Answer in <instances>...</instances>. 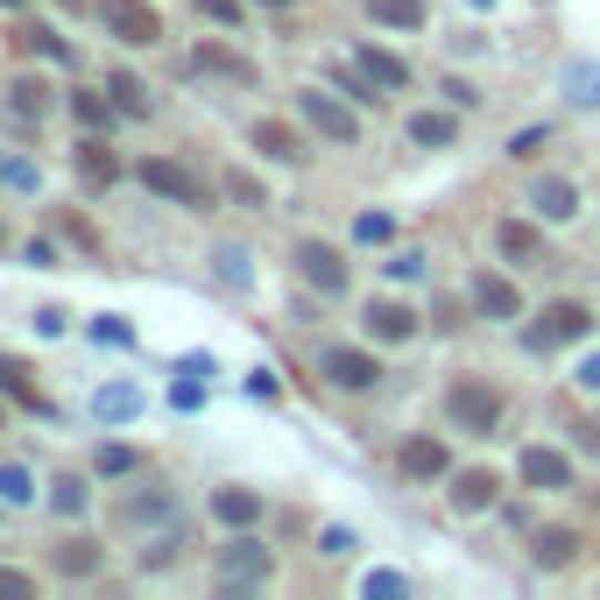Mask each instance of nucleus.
<instances>
[{
    "label": "nucleus",
    "instance_id": "f257e3e1",
    "mask_svg": "<svg viewBox=\"0 0 600 600\" xmlns=\"http://www.w3.org/2000/svg\"><path fill=\"white\" fill-rule=\"evenodd\" d=\"M445 417H452L467 438H488V431H501V389L480 382V375L452 382V389H445Z\"/></svg>",
    "mask_w": 600,
    "mask_h": 600
},
{
    "label": "nucleus",
    "instance_id": "f03ea898",
    "mask_svg": "<svg viewBox=\"0 0 600 600\" xmlns=\"http://www.w3.org/2000/svg\"><path fill=\"white\" fill-rule=\"evenodd\" d=\"M587 325H593V312H587V304L558 297V304H545V312H537V325L522 333V346H530V354H558V346L587 339Z\"/></svg>",
    "mask_w": 600,
    "mask_h": 600
},
{
    "label": "nucleus",
    "instance_id": "7ed1b4c3",
    "mask_svg": "<svg viewBox=\"0 0 600 600\" xmlns=\"http://www.w3.org/2000/svg\"><path fill=\"white\" fill-rule=\"evenodd\" d=\"M100 22L121 35V43H156L163 35V14L149 0H100Z\"/></svg>",
    "mask_w": 600,
    "mask_h": 600
},
{
    "label": "nucleus",
    "instance_id": "20e7f679",
    "mask_svg": "<svg viewBox=\"0 0 600 600\" xmlns=\"http://www.w3.org/2000/svg\"><path fill=\"white\" fill-rule=\"evenodd\" d=\"M142 184H149V191H163V199H177V205H212L205 177H191V170H184V163H170V156H149V163H142Z\"/></svg>",
    "mask_w": 600,
    "mask_h": 600
},
{
    "label": "nucleus",
    "instance_id": "39448f33",
    "mask_svg": "<svg viewBox=\"0 0 600 600\" xmlns=\"http://www.w3.org/2000/svg\"><path fill=\"white\" fill-rule=\"evenodd\" d=\"M297 113L312 121L325 142H360V121H354V106H339L333 92H297Z\"/></svg>",
    "mask_w": 600,
    "mask_h": 600
},
{
    "label": "nucleus",
    "instance_id": "423d86ee",
    "mask_svg": "<svg viewBox=\"0 0 600 600\" xmlns=\"http://www.w3.org/2000/svg\"><path fill=\"white\" fill-rule=\"evenodd\" d=\"M318 367H325V382H333V389H375V382H382L375 354H360V346H325Z\"/></svg>",
    "mask_w": 600,
    "mask_h": 600
},
{
    "label": "nucleus",
    "instance_id": "0eeeda50",
    "mask_svg": "<svg viewBox=\"0 0 600 600\" xmlns=\"http://www.w3.org/2000/svg\"><path fill=\"white\" fill-rule=\"evenodd\" d=\"M297 276L312 283L318 297H346V262H339L325 241H304V247H297Z\"/></svg>",
    "mask_w": 600,
    "mask_h": 600
},
{
    "label": "nucleus",
    "instance_id": "6e6552de",
    "mask_svg": "<svg viewBox=\"0 0 600 600\" xmlns=\"http://www.w3.org/2000/svg\"><path fill=\"white\" fill-rule=\"evenodd\" d=\"M516 474L530 480V488H545V495H558V488H572V459L566 452H551V445H522V459H516Z\"/></svg>",
    "mask_w": 600,
    "mask_h": 600
},
{
    "label": "nucleus",
    "instance_id": "1a4fd4ad",
    "mask_svg": "<svg viewBox=\"0 0 600 600\" xmlns=\"http://www.w3.org/2000/svg\"><path fill=\"white\" fill-rule=\"evenodd\" d=\"M474 312L480 318H522V297H516V283L509 276H495V268H474Z\"/></svg>",
    "mask_w": 600,
    "mask_h": 600
},
{
    "label": "nucleus",
    "instance_id": "9d476101",
    "mask_svg": "<svg viewBox=\"0 0 600 600\" xmlns=\"http://www.w3.org/2000/svg\"><path fill=\"white\" fill-rule=\"evenodd\" d=\"M396 467L410 480H445V474H452V452H445V438H403Z\"/></svg>",
    "mask_w": 600,
    "mask_h": 600
},
{
    "label": "nucleus",
    "instance_id": "9b49d317",
    "mask_svg": "<svg viewBox=\"0 0 600 600\" xmlns=\"http://www.w3.org/2000/svg\"><path fill=\"white\" fill-rule=\"evenodd\" d=\"M255 579H268V551L262 545H247V537H241V545H226L220 551V587H255Z\"/></svg>",
    "mask_w": 600,
    "mask_h": 600
},
{
    "label": "nucleus",
    "instance_id": "f8f14e48",
    "mask_svg": "<svg viewBox=\"0 0 600 600\" xmlns=\"http://www.w3.org/2000/svg\"><path fill=\"white\" fill-rule=\"evenodd\" d=\"M367 333L403 346V339H417V312H410V304H396V297H382V304H367Z\"/></svg>",
    "mask_w": 600,
    "mask_h": 600
},
{
    "label": "nucleus",
    "instance_id": "ddd939ff",
    "mask_svg": "<svg viewBox=\"0 0 600 600\" xmlns=\"http://www.w3.org/2000/svg\"><path fill=\"white\" fill-rule=\"evenodd\" d=\"M495 488L501 480L488 467H467V474H452V509L459 516H480V509H495Z\"/></svg>",
    "mask_w": 600,
    "mask_h": 600
},
{
    "label": "nucleus",
    "instance_id": "4468645a",
    "mask_svg": "<svg viewBox=\"0 0 600 600\" xmlns=\"http://www.w3.org/2000/svg\"><path fill=\"white\" fill-rule=\"evenodd\" d=\"M354 64H360L367 79L382 85V92H403V85H410V64H403L396 50H375V43H360V50H354Z\"/></svg>",
    "mask_w": 600,
    "mask_h": 600
},
{
    "label": "nucleus",
    "instance_id": "2eb2a0df",
    "mask_svg": "<svg viewBox=\"0 0 600 600\" xmlns=\"http://www.w3.org/2000/svg\"><path fill=\"white\" fill-rule=\"evenodd\" d=\"M8 113H14V128H43L50 85H43V79H14V85H8Z\"/></svg>",
    "mask_w": 600,
    "mask_h": 600
},
{
    "label": "nucleus",
    "instance_id": "dca6fc26",
    "mask_svg": "<svg viewBox=\"0 0 600 600\" xmlns=\"http://www.w3.org/2000/svg\"><path fill=\"white\" fill-rule=\"evenodd\" d=\"M530 205H537V220H572L579 212V191L566 177H537L530 184Z\"/></svg>",
    "mask_w": 600,
    "mask_h": 600
},
{
    "label": "nucleus",
    "instance_id": "f3484780",
    "mask_svg": "<svg viewBox=\"0 0 600 600\" xmlns=\"http://www.w3.org/2000/svg\"><path fill=\"white\" fill-rule=\"evenodd\" d=\"M212 516H220L226 530H247V522H262V495L255 488H220L212 495Z\"/></svg>",
    "mask_w": 600,
    "mask_h": 600
},
{
    "label": "nucleus",
    "instance_id": "a211bd4d",
    "mask_svg": "<svg viewBox=\"0 0 600 600\" xmlns=\"http://www.w3.org/2000/svg\"><path fill=\"white\" fill-rule=\"evenodd\" d=\"M495 247H501L509 262H537V255H545V234H537L530 220H501V226H495Z\"/></svg>",
    "mask_w": 600,
    "mask_h": 600
},
{
    "label": "nucleus",
    "instance_id": "6ab92c4d",
    "mask_svg": "<svg viewBox=\"0 0 600 600\" xmlns=\"http://www.w3.org/2000/svg\"><path fill=\"white\" fill-rule=\"evenodd\" d=\"M134 410H142V389H134V382H106V389L92 396V417L100 424H128Z\"/></svg>",
    "mask_w": 600,
    "mask_h": 600
},
{
    "label": "nucleus",
    "instance_id": "aec40b11",
    "mask_svg": "<svg viewBox=\"0 0 600 600\" xmlns=\"http://www.w3.org/2000/svg\"><path fill=\"white\" fill-rule=\"evenodd\" d=\"M199 71H212V79H234V85H255V64L234 50H220V43H199V57H191Z\"/></svg>",
    "mask_w": 600,
    "mask_h": 600
},
{
    "label": "nucleus",
    "instance_id": "412c9836",
    "mask_svg": "<svg viewBox=\"0 0 600 600\" xmlns=\"http://www.w3.org/2000/svg\"><path fill=\"white\" fill-rule=\"evenodd\" d=\"M255 149H262L268 163H297V156H304L297 128H283V121H262V128H255Z\"/></svg>",
    "mask_w": 600,
    "mask_h": 600
},
{
    "label": "nucleus",
    "instance_id": "4be33fe9",
    "mask_svg": "<svg viewBox=\"0 0 600 600\" xmlns=\"http://www.w3.org/2000/svg\"><path fill=\"white\" fill-rule=\"evenodd\" d=\"M530 558H537L545 572H558V566H572V558H579V537H572V530H537Z\"/></svg>",
    "mask_w": 600,
    "mask_h": 600
},
{
    "label": "nucleus",
    "instance_id": "5701e85b",
    "mask_svg": "<svg viewBox=\"0 0 600 600\" xmlns=\"http://www.w3.org/2000/svg\"><path fill=\"white\" fill-rule=\"evenodd\" d=\"M0 396H14V403H29V410H35V417H43V410H50V403H43V396H35V382H29V367H22V360H8V354H0Z\"/></svg>",
    "mask_w": 600,
    "mask_h": 600
},
{
    "label": "nucleus",
    "instance_id": "b1692460",
    "mask_svg": "<svg viewBox=\"0 0 600 600\" xmlns=\"http://www.w3.org/2000/svg\"><path fill=\"white\" fill-rule=\"evenodd\" d=\"M79 177H85L92 191H106L113 177H121V163H113V149H100V142H85V149H79Z\"/></svg>",
    "mask_w": 600,
    "mask_h": 600
},
{
    "label": "nucleus",
    "instance_id": "393cba45",
    "mask_svg": "<svg viewBox=\"0 0 600 600\" xmlns=\"http://www.w3.org/2000/svg\"><path fill=\"white\" fill-rule=\"evenodd\" d=\"M382 29H424V0H367Z\"/></svg>",
    "mask_w": 600,
    "mask_h": 600
},
{
    "label": "nucleus",
    "instance_id": "a878e982",
    "mask_svg": "<svg viewBox=\"0 0 600 600\" xmlns=\"http://www.w3.org/2000/svg\"><path fill=\"white\" fill-rule=\"evenodd\" d=\"M410 142L445 149V142H459V121H452V113H417V121H410Z\"/></svg>",
    "mask_w": 600,
    "mask_h": 600
},
{
    "label": "nucleus",
    "instance_id": "bb28decb",
    "mask_svg": "<svg viewBox=\"0 0 600 600\" xmlns=\"http://www.w3.org/2000/svg\"><path fill=\"white\" fill-rule=\"evenodd\" d=\"M566 92L579 106H600V64H587V57H572L566 64Z\"/></svg>",
    "mask_w": 600,
    "mask_h": 600
},
{
    "label": "nucleus",
    "instance_id": "cd10ccee",
    "mask_svg": "<svg viewBox=\"0 0 600 600\" xmlns=\"http://www.w3.org/2000/svg\"><path fill=\"white\" fill-rule=\"evenodd\" d=\"M92 467H100L106 480H121V474L142 467V452H134V445H100V459H92Z\"/></svg>",
    "mask_w": 600,
    "mask_h": 600
},
{
    "label": "nucleus",
    "instance_id": "c85d7f7f",
    "mask_svg": "<svg viewBox=\"0 0 600 600\" xmlns=\"http://www.w3.org/2000/svg\"><path fill=\"white\" fill-rule=\"evenodd\" d=\"M389 234H396V220H389V212H360V220H354V241H360V247H382Z\"/></svg>",
    "mask_w": 600,
    "mask_h": 600
},
{
    "label": "nucleus",
    "instance_id": "c756f323",
    "mask_svg": "<svg viewBox=\"0 0 600 600\" xmlns=\"http://www.w3.org/2000/svg\"><path fill=\"white\" fill-rule=\"evenodd\" d=\"M0 501H8V509L35 501V488H29V467H0Z\"/></svg>",
    "mask_w": 600,
    "mask_h": 600
},
{
    "label": "nucleus",
    "instance_id": "7c9ffc66",
    "mask_svg": "<svg viewBox=\"0 0 600 600\" xmlns=\"http://www.w3.org/2000/svg\"><path fill=\"white\" fill-rule=\"evenodd\" d=\"M71 113H79V121H85L92 134H100V128H113V106L100 100V92H79V100H71Z\"/></svg>",
    "mask_w": 600,
    "mask_h": 600
},
{
    "label": "nucleus",
    "instance_id": "2f4dec72",
    "mask_svg": "<svg viewBox=\"0 0 600 600\" xmlns=\"http://www.w3.org/2000/svg\"><path fill=\"white\" fill-rule=\"evenodd\" d=\"M57 566H64V572H100V545H64V551H57Z\"/></svg>",
    "mask_w": 600,
    "mask_h": 600
},
{
    "label": "nucleus",
    "instance_id": "473e14b6",
    "mask_svg": "<svg viewBox=\"0 0 600 600\" xmlns=\"http://www.w3.org/2000/svg\"><path fill=\"white\" fill-rule=\"evenodd\" d=\"M113 106H121V113H149V92L121 71V79H113Z\"/></svg>",
    "mask_w": 600,
    "mask_h": 600
},
{
    "label": "nucleus",
    "instance_id": "72a5a7b5",
    "mask_svg": "<svg viewBox=\"0 0 600 600\" xmlns=\"http://www.w3.org/2000/svg\"><path fill=\"white\" fill-rule=\"evenodd\" d=\"M226 199H241V205H268V191L247 177V170H234V177H226Z\"/></svg>",
    "mask_w": 600,
    "mask_h": 600
},
{
    "label": "nucleus",
    "instance_id": "f704fd0d",
    "mask_svg": "<svg viewBox=\"0 0 600 600\" xmlns=\"http://www.w3.org/2000/svg\"><path fill=\"white\" fill-rule=\"evenodd\" d=\"M92 339H106V346H134V325H128V318H92Z\"/></svg>",
    "mask_w": 600,
    "mask_h": 600
},
{
    "label": "nucleus",
    "instance_id": "c9c22d12",
    "mask_svg": "<svg viewBox=\"0 0 600 600\" xmlns=\"http://www.w3.org/2000/svg\"><path fill=\"white\" fill-rule=\"evenodd\" d=\"M220 283H247V255H241V247H220Z\"/></svg>",
    "mask_w": 600,
    "mask_h": 600
},
{
    "label": "nucleus",
    "instance_id": "e433bc0d",
    "mask_svg": "<svg viewBox=\"0 0 600 600\" xmlns=\"http://www.w3.org/2000/svg\"><path fill=\"white\" fill-rule=\"evenodd\" d=\"M545 142H551V128H522V134H509V156H537Z\"/></svg>",
    "mask_w": 600,
    "mask_h": 600
},
{
    "label": "nucleus",
    "instance_id": "4c0bfd02",
    "mask_svg": "<svg viewBox=\"0 0 600 600\" xmlns=\"http://www.w3.org/2000/svg\"><path fill=\"white\" fill-rule=\"evenodd\" d=\"M170 403H177V410H199V403H205V382H199V375H184L177 389H170Z\"/></svg>",
    "mask_w": 600,
    "mask_h": 600
},
{
    "label": "nucleus",
    "instance_id": "58836bf2",
    "mask_svg": "<svg viewBox=\"0 0 600 600\" xmlns=\"http://www.w3.org/2000/svg\"><path fill=\"white\" fill-rule=\"evenodd\" d=\"M57 509L79 516V509H85V480H57Z\"/></svg>",
    "mask_w": 600,
    "mask_h": 600
},
{
    "label": "nucleus",
    "instance_id": "ea45409f",
    "mask_svg": "<svg viewBox=\"0 0 600 600\" xmlns=\"http://www.w3.org/2000/svg\"><path fill=\"white\" fill-rule=\"evenodd\" d=\"M360 593H367V600H375V593L389 600V593H403V572H367V587H360Z\"/></svg>",
    "mask_w": 600,
    "mask_h": 600
},
{
    "label": "nucleus",
    "instance_id": "a19ab883",
    "mask_svg": "<svg viewBox=\"0 0 600 600\" xmlns=\"http://www.w3.org/2000/svg\"><path fill=\"white\" fill-rule=\"evenodd\" d=\"M389 276H396V283H410V276H424V255H417V247H403V255L389 262Z\"/></svg>",
    "mask_w": 600,
    "mask_h": 600
},
{
    "label": "nucleus",
    "instance_id": "79ce46f5",
    "mask_svg": "<svg viewBox=\"0 0 600 600\" xmlns=\"http://www.w3.org/2000/svg\"><path fill=\"white\" fill-rule=\"evenodd\" d=\"M318 551H333V558H339V551H354V530H339V522H333V530L318 537Z\"/></svg>",
    "mask_w": 600,
    "mask_h": 600
},
{
    "label": "nucleus",
    "instance_id": "37998d69",
    "mask_svg": "<svg viewBox=\"0 0 600 600\" xmlns=\"http://www.w3.org/2000/svg\"><path fill=\"white\" fill-rule=\"evenodd\" d=\"M199 8L212 14V22H241V0H199Z\"/></svg>",
    "mask_w": 600,
    "mask_h": 600
},
{
    "label": "nucleus",
    "instance_id": "c03bdc74",
    "mask_svg": "<svg viewBox=\"0 0 600 600\" xmlns=\"http://www.w3.org/2000/svg\"><path fill=\"white\" fill-rule=\"evenodd\" d=\"M445 100H452V106H474V100H480V92H474L467 79H445Z\"/></svg>",
    "mask_w": 600,
    "mask_h": 600
},
{
    "label": "nucleus",
    "instance_id": "a18cd8bd",
    "mask_svg": "<svg viewBox=\"0 0 600 600\" xmlns=\"http://www.w3.org/2000/svg\"><path fill=\"white\" fill-rule=\"evenodd\" d=\"M35 587V579L29 572H14V566H0V593H29Z\"/></svg>",
    "mask_w": 600,
    "mask_h": 600
},
{
    "label": "nucleus",
    "instance_id": "49530a36",
    "mask_svg": "<svg viewBox=\"0 0 600 600\" xmlns=\"http://www.w3.org/2000/svg\"><path fill=\"white\" fill-rule=\"evenodd\" d=\"M22 43H29V50H43V57H64V43H57V35H43V29H29Z\"/></svg>",
    "mask_w": 600,
    "mask_h": 600
},
{
    "label": "nucleus",
    "instance_id": "de8ad7c7",
    "mask_svg": "<svg viewBox=\"0 0 600 600\" xmlns=\"http://www.w3.org/2000/svg\"><path fill=\"white\" fill-rule=\"evenodd\" d=\"M579 382H587V389H600V354H593L587 367H579Z\"/></svg>",
    "mask_w": 600,
    "mask_h": 600
},
{
    "label": "nucleus",
    "instance_id": "09e8293b",
    "mask_svg": "<svg viewBox=\"0 0 600 600\" xmlns=\"http://www.w3.org/2000/svg\"><path fill=\"white\" fill-rule=\"evenodd\" d=\"M64 8H92V0H64Z\"/></svg>",
    "mask_w": 600,
    "mask_h": 600
},
{
    "label": "nucleus",
    "instance_id": "8fccbe9b",
    "mask_svg": "<svg viewBox=\"0 0 600 600\" xmlns=\"http://www.w3.org/2000/svg\"><path fill=\"white\" fill-rule=\"evenodd\" d=\"M262 8H289V0H262Z\"/></svg>",
    "mask_w": 600,
    "mask_h": 600
},
{
    "label": "nucleus",
    "instance_id": "3c124183",
    "mask_svg": "<svg viewBox=\"0 0 600 600\" xmlns=\"http://www.w3.org/2000/svg\"><path fill=\"white\" fill-rule=\"evenodd\" d=\"M0 8H22V0H0Z\"/></svg>",
    "mask_w": 600,
    "mask_h": 600
},
{
    "label": "nucleus",
    "instance_id": "603ef678",
    "mask_svg": "<svg viewBox=\"0 0 600 600\" xmlns=\"http://www.w3.org/2000/svg\"><path fill=\"white\" fill-rule=\"evenodd\" d=\"M474 8H495V0H474Z\"/></svg>",
    "mask_w": 600,
    "mask_h": 600
}]
</instances>
